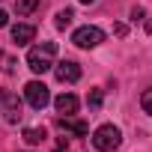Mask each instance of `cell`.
I'll use <instances>...</instances> for the list:
<instances>
[{"label": "cell", "instance_id": "4", "mask_svg": "<svg viewBox=\"0 0 152 152\" xmlns=\"http://www.w3.org/2000/svg\"><path fill=\"white\" fill-rule=\"evenodd\" d=\"M24 99H27V104H30V107L42 110V107L51 102V93H48V87H45L42 81H30V84L24 87Z\"/></svg>", "mask_w": 152, "mask_h": 152}, {"label": "cell", "instance_id": "6", "mask_svg": "<svg viewBox=\"0 0 152 152\" xmlns=\"http://www.w3.org/2000/svg\"><path fill=\"white\" fill-rule=\"evenodd\" d=\"M0 102H3V119H6L9 125H15V122L21 119V99H18L15 93H3Z\"/></svg>", "mask_w": 152, "mask_h": 152}, {"label": "cell", "instance_id": "5", "mask_svg": "<svg viewBox=\"0 0 152 152\" xmlns=\"http://www.w3.org/2000/svg\"><path fill=\"white\" fill-rule=\"evenodd\" d=\"M54 75L60 84H75V81H81V66L75 60H60L54 63Z\"/></svg>", "mask_w": 152, "mask_h": 152}, {"label": "cell", "instance_id": "11", "mask_svg": "<svg viewBox=\"0 0 152 152\" xmlns=\"http://www.w3.org/2000/svg\"><path fill=\"white\" fill-rule=\"evenodd\" d=\"M45 137H48L45 128H24V143L27 146H39V143H45Z\"/></svg>", "mask_w": 152, "mask_h": 152}, {"label": "cell", "instance_id": "17", "mask_svg": "<svg viewBox=\"0 0 152 152\" xmlns=\"http://www.w3.org/2000/svg\"><path fill=\"white\" fill-rule=\"evenodd\" d=\"M113 30H116V36H125V33H128V27H125V24H116Z\"/></svg>", "mask_w": 152, "mask_h": 152}, {"label": "cell", "instance_id": "13", "mask_svg": "<svg viewBox=\"0 0 152 152\" xmlns=\"http://www.w3.org/2000/svg\"><path fill=\"white\" fill-rule=\"evenodd\" d=\"M140 107H143V113L152 116V90H146V93L140 96Z\"/></svg>", "mask_w": 152, "mask_h": 152}, {"label": "cell", "instance_id": "16", "mask_svg": "<svg viewBox=\"0 0 152 152\" xmlns=\"http://www.w3.org/2000/svg\"><path fill=\"white\" fill-rule=\"evenodd\" d=\"M131 18H134V21H143V9H140V6H137V9H131Z\"/></svg>", "mask_w": 152, "mask_h": 152}, {"label": "cell", "instance_id": "19", "mask_svg": "<svg viewBox=\"0 0 152 152\" xmlns=\"http://www.w3.org/2000/svg\"><path fill=\"white\" fill-rule=\"evenodd\" d=\"M146 30H149V33H152V21H146Z\"/></svg>", "mask_w": 152, "mask_h": 152}, {"label": "cell", "instance_id": "10", "mask_svg": "<svg viewBox=\"0 0 152 152\" xmlns=\"http://www.w3.org/2000/svg\"><path fill=\"white\" fill-rule=\"evenodd\" d=\"M36 9H42V0H15V12H18V18H30Z\"/></svg>", "mask_w": 152, "mask_h": 152}, {"label": "cell", "instance_id": "18", "mask_svg": "<svg viewBox=\"0 0 152 152\" xmlns=\"http://www.w3.org/2000/svg\"><path fill=\"white\" fill-rule=\"evenodd\" d=\"M6 24H9V18H6V12H3V9H0V27H6Z\"/></svg>", "mask_w": 152, "mask_h": 152}, {"label": "cell", "instance_id": "1", "mask_svg": "<svg viewBox=\"0 0 152 152\" xmlns=\"http://www.w3.org/2000/svg\"><path fill=\"white\" fill-rule=\"evenodd\" d=\"M54 54H57V42H45V45L30 48V54H27V69L36 72V75H45L48 69H54Z\"/></svg>", "mask_w": 152, "mask_h": 152}, {"label": "cell", "instance_id": "14", "mask_svg": "<svg viewBox=\"0 0 152 152\" xmlns=\"http://www.w3.org/2000/svg\"><path fill=\"white\" fill-rule=\"evenodd\" d=\"M0 63H3V66H0V69H3L6 75H12V72H15V60H12V57H6L3 51H0Z\"/></svg>", "mask_w": 152, "mask_h": 152}, {"label": "cell", "instance_id": "20", "mask_svg": "<svg viewBox=\"0 0 152 152\" xmlns=\"http://www.w3.org/2000/svg\"><path fill=\"white\" fill-rule=\"evenodd\" d=\"M81 3H96V0H81Z\"/></svg>", "mask_w": 152, "mask_h": 152}, {"label": "cell", "instance_id": "15", "mask_svg": "<svg viewBox=\"0 0 152 152\" xmlns=\"http://www.w3.org/2000/svg\"><path fill=\"white\" fill-rule=\"evenodd\" d=\"M87 102H90V104H93V107H99V104H102V90H93V93H90V99H87Z\"/></svg>", "mask_w": 152, "mask_h": 152}, {"label": "cell", "instance_id": "8", "mask_svg": "<svg viewBox=\"0 0 152 152\" xmlns=\"http://www.w3.org/2000/svg\"><path fill=\"white\" fill-rule=\"evenodd\" d=\"M54 107H57V113L72 116L75 110H78V99H75L72 93H63V96H57V99H54Z\"/></svg>", "mask_w": 152, "mask_h": 152}, {"label": "cell", "instance_id": "7", "mask_svg": "<svg viewBox=\"0 0 152 152\" xmlns=\"http://www.w3.org/2000/svg\"><path fill=\"white\" fill-rule=\"evenodd\" d=\"M57 125H60L63 131L75 134V137H87V134H90V125H87L84 119H75V116H60V119H57Z\"/></svg>", "mask_w": 152, "mask_h": 152}, {"label": "cell", "instance_id": "12", "mask_svg": "<svg viewBox=\"0 0 152 152\" xmlns=\"http://www.w3.org/2000/svg\"><path fill=\"white\" fill-rule=\"evenodd\" d=\"M72 18H75V12H72V9H60V12H57V18H54V24H57L60 30H66V27L72 24Z\"/></svg>", "mask_w": 152, "mask_h": 152}, {"label": "cell", "instance_id": "2", "mask_svg": "<svg viewBox=\"0 0 152 152\" xmlns=\"http://www.w3.org/2000/svg\"><path fill=\"white\" fill-rule=\"evenodd\" d=\"M119 143H122V131L116 125H99L93 131V146L99 152H113Z\"/></svg>", "mask_w": 152, "mask_h": 152}, {"label": "cell", "instance_id": "9", "mask_svg": "<svg viewBox=\"0 0 152 152\" xmlns=\"http://www.w3.org/2000/svg\"><path fill=\"white\" fill-rule=\"evenodd\" d=\"M33 39H36V27H33V24H15V27H12V42L30 45Z\"/></svg>", "mask_w": 152, "mask_h": 152}, {"label": "cell", "instance_id": "3", "mask_svg": "<svg viewBox=\"0 0 152 152\" xmlns=\"http://www.w3.org/2000/svg\"><path fill=\"white\" fill-rule=\"evenodd\" d=\"M72 42L78 45V48H96V45L104 42V30H102V27H93V24L78 27V30H75V36H72Z\"/></svg>", "mask_w": 152, "mask_h": 152}]
</instances>
